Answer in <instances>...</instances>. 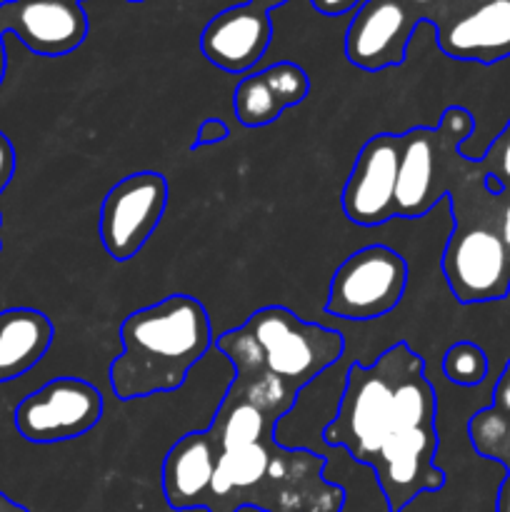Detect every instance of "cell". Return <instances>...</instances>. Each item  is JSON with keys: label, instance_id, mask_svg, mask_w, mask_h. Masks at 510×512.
Here are the masks:
<instances>
[{"label": "cell", "instance_id": "23", "mask_svg": "<svg viewBox=\"0 0 510 512\" xmlns=\"http://www.w3.org/2000/svg\"><path fill=\"white\" fill-rule=\"evenodd\" d=\"M493 408L500 410V413L508 415L510 418V360H508V365H505L503 373H500L498 383H495Z\"/></svg>", "mask_w": 510, "mask_h": 512}, {"label": "cell", "instance_id": "31", "mask_svg": "<svg viewBox=\"0 0 510 512\" xmlns=\"http://www.w3.org/2000/svg\"><path fill=\"white\" fill-rule=\"evenodd\" d=\"M503 465H505V468H508V470H510V453H508V460H505V463H503Z\"/></svg>", "mask_w": 510, "mask_h": 512}, {"label": "cell", "instance_id": "18", "mask_svg": "<svg viewBox=\"0 0 510 512\" xmlns=\"http://www.w3.org/2000/svg\"><path fill=\"white\" fill-rule=\"evenodd\" d=\"M468 435L473 448L483 458L505 463L510 453V418L495 410L493 405L475 413L468 423Z\"/></svg>", "mask_w": 510, "mask_h": 512}, {"label": "cell", "instance_id": "19", "mask_svg": "<svg viewBox=\"0 0 510 512\" xmlns=\"http://www.w3.org/2000/svg\"><path fill=\"white\" fill-rule=\"evenodd\" d=\"M443 373L450 383L460 385V388H473V385L483 383L488 375V355L480 345L460 340L445 350Z\"/></svg>", "mask_w": 510, "mask_h": 512}, {"label": "cell", "instance_id": "21", "mask_svg": "<svg viewBox=\"0 0 510 512\" xmlns=\"http://www.w3.org/2000/svg\"><path fill=\"white\" fill-rule=\"evenodd\" d=\"M15 165H18V160H15L13 143H10L8 135L0 130V193H3L10 185V180H13ZM0 223H3V218H0ZM0 250H3V243H0Z\"/></svg>", "mask_w": 510, "mask_h": 512}, {"label": "cell", "instance_id": "2", "mask_svg": "<svg viewBox=\"0 0 510 512\" xmlns=\"http://www.w3.org/2000/svg\"><path fill=\"white\" fill-rule=\"evenodd\" d=\"M435 415L425 360L408 343H395L373 365H350L338 415L325 425L323 440L373 468L388 510L403 512L420 493L445 485V473L435 468Z\"/></svg>", "mask_w": 510, "mask_h": 512}, {"label": "cell", "instance_id": "27", "mask_svg": "<svg viewBox=\"0 0 510 512\" xmlns=\"http://www.w3.org/2000/svg\"><path fill=\"white\" fill-rule=\"evenodd\" d=\"M498 512H510V473L498 490Z\"/></svg>", "mask_w": 510, "mask_h": 512}, {"label": "cell", "instance_id": "1", "mask_svg": "<svg viewBox=\"0 0 510 512\" xmlns=\"http://www.w3.org/2000/svg\"><path fill=\"white\" fill-rule=\"evenodd\" d=\"M215 345L235 368V378L208 428L215 443V478L205 510H343L345 490L325 480L323 455L275 443V428L298 395L265 373L243 325L220 335Z\"/></svg>", "mask_w": 510, "mask_h": 512}, {"label": "cell", "instance_id": "10", "mask_svg": "<svg viewBox=\"0 0 510 512\" xmlns=\"http://www.w3.org/2000/svg\"><path fill=\"white\" fill-rule=\"evenodd\" d=\"M400 135L378 133L360 148L343 188V213L360 228H375L395 218Z\"/></svg>", "mask_w": 510, "mask_h": 512}, {"label": "cell", "instance_id": "26", "mask_svg": "<svg viewBox=\"0 0 510 512\" xmlns=\"http://www.w3.org/2000/svg\"><path fill=\"white\" fill-rule=\"evenodd\" d=\"M495 230H498L500 240L510 255V193H503V203H500L498 218H495Z\"/></svg>", "mask_w": 510, "mask_h": 512}, {"label": "cell", "instance_id": "16", "mask_svg": "<svg viewBox=\"0 0 510 512\" xmlns=\"http://www.w3.org/2000/svg\"><path fill=\"white\" fill-rule=\"evenodd\" d=\"M215 478V443L208 430L183 435L163 460V493L173 510L205 508Z\"/></svg>", "mask_w": 510, "mask_h": 512}, {"label": "cell", "instance_id": "30", "mask_svg": "<svg viewBox=\"0 0 510 512\" xmlns=\"http://www.w3.org/2000/svg\"><path fill=\"white\" fill-rule=\"evenodd\" d=\"M250 3L260 5V8H265V10H273V8H280L283 3H288V0H250Z\"/></svg>", "mask_w": 510, "mask_h": 512}, {"label": "cell", "instance_id": "24", "mask_svg": "<svg viewBox=\"0 0 510 512\" xmlns=\"http://www.w3.org/2000/svg\"><path fill=\"white\" fill-rule=\"evenodd\" d=\"M408 3L418 10L420 18L430 20V23H435V25L450 15V10L445 8L443 0H408Z\"/></svg>", "mask_w": 510, "mask_h": 512}, {"label": "cell", "instance_id": "17", "mask_svg": "<svg viewBox=\"0 0 510 512\" xmlns=\"http://www.w3.org/2000/svg\"><path fill=\"white\" fill-rule=\"evenodd\" d=\"M53 323L35 308L0 313V383L20 378L45 358L53 343Z\"/></svg>", "mask_w": 510, "mask_h": 512}, {"label": "cell", "instance_id": "14", "mask_svg": "<svg viewBox=\"0 0 510 512\" xmlns=\"http://www.w3.org/2000/svg\"><path fill=\"white\" fill-rule=\"evenodd\" d=\"M308 93V73L290 60H280L240 80L233 95L235 118L245 128H263L275 123L283 110L303 103Z\"/></svg>", "mask_w": 510, "mask_h": 512}, {"label": "cell", "instance_id": "15", "mask_svg": "<svg viewBox=\"0 0 510 512\" xmlns=\"http://www.w3.org/2000/svg\"><path fill=\"white\" fill-rule=\"evenodd\" d=\"M438 155L440 138L435 128L418 125L400 135L395 218H423L438 205Z\"/></svg>", "mask_w": 510, "mask_h": 512}, {"label": "cell", "instance_id": "33", "mask_svg": "<svg viewBox=\"0 0 510 512\" xmlns=\"http://www.w3.org/2000/svg\"><path fill=\"white\" fill-rule=\"evenodd\" d=\"M78 3H83V0H78Z\"/></svg>", "mask_w": 510, "mask_h": 512}, {"label": "cell", "instance_id": "3", "mask_svg": "<svg viewBox=\"0 0 510 512\" xmlns=\"http://www.w3.org/2000/svg\"><path fill=\"white\" fill-rule=\"evenodd\" d=\"M123 353L110 363L115 398H150L183 388L190 368L208 355L213 325L193 295H168L135 310L120 325Z\"/></svg>", "mask_w": 510, "mask_h": 512}, {"label": "cell", "instance_id": "20", "mask_svg": "<svg viewBox=\"0 0 510 512\" xmlns=\"http://www.w3.org/2000/svg\"><path fill=\"white\" fill-rule=\"evenodd\" d=\"M480 165H483L485 175H488L490 193H510V120L503 128V133L488 145Z\"/></svg>", "mask_w": 510, "mask_h": 512}, {"label": "cell", "instance_id": "5", "mask_svg": "<svg viewBox=\"0 0 510 512\" xmlns=\"http://www.w3.org/2000/svg\"><path fill=\"white\" fill-rule=\"evenodd\" d=\"M408 285V263L388 245H368L340 263L330 278L325 313L368 323L400 305Z\"/></svg>", "mask_w": 510, "mask_h": 512}, {"label": "cell", "instance_id": "7", "mask_svg": "<svg viewBox=\"0 0 510 512\" xmlns=\"http://www.w3.org/2000/svg\"><path fill=\"white\" fill-rule=\"evenodd\" d=\"M168 208V180L158 170L125 175L108 190L100 208V240L105 253L128 263L143 250Z\"/></svg>", "mask_w": 510, "mask_h": 512}, {"label": "cell", "instance_id": "11", "mask_svg": "<svg viewBox=\"0 0 510 512\" xmlns=\"http://www.w3.org/2000/svg\"><path fill=\"white\" fill-rule=\"evenodd\" d=\"M0 33H13L30 53L58 58L88 38V15L78 0H5Z\"/></svg>", "mask_w": 510, "mask_h": 512}, {"label": "cell", "instance_id": "9", "mask_svg": "<svg viewBox=\"0 0 510 512\" xmlns=\"http://www.w3.org/2000/svg\"><path fill=\"white\" fill-rule=\"evenodd\" d=\"M418 23V10L408 0H363L345 30V55L360 70L395 68L405 60Z\"/></svg>", "mask_w": 510, "mask_h": 512}, {"label": "cell", "instance_id": "29", "mask_svg": "<svg viewBox=\"0 0 510 512\" xmlns=\"http://www.w3.org/2000/svg\"><path fill=\"white\" fill-rule=\"evenodd\" d=\"M5 70H8V55H5L3 33H0V85H3V80H5Z\"/></svg>", "mask_w": 510, "mask_h": 512}, {"label": "cell", "instance_id": "12", "mask_svg": "<svg viewBox=\"0 0 510 512\" xmlns=\"http://www.w3.org/2000/svg\"><path fill=\"white\" fill-rule=\"evenodd\" d=\"M273 38L270 10L255 3L233 5L208 20L200 35V50L225 73H248L263 60Z\"/></svg>", "mask_w": 510, "mask_h": 512}, {"label": "cell", "instance_id": "25", "mask_svg": "<svg viewBox=\"0 0 510 512\" xmlns=\"http://www.w3.org/2000/svg\"><path fill=\"white\" fill-rule=\"evenodd\" d=\"M313 8L323 15H345L353 8H358L363 0H310Z\"/></svg>", "mask_w": 510, "mask_h": 512}, {"label": "cell", "instance_id": "22", "mask_svg": "<svg viewBox=\"0 0 510 512\" xmlns=\"http://www.w3.org/2000/svg\"><path fill=\"white\" fill-rule=\"evenodd\" d=\"M228 125L223 123L220 118H208L200 123L198 128V138H195L193 148H203V145H213V143H223L228 138Z\"/></svg>", "mask_w": 510, "mask_h": 512}, {"label": "cell", "instance_id": "4", "mask_svg": "<svg viewBox=\"0 0 510 512\" xmlns=\"http://www.w3.org/2000/svg\"><path fill=\"white\" fill-rule=\"evenodd\" d=\"M243 328L253 340L265 373L295 395L345 353V340L338 330L305 323L283 305L255 310Z\"/></svg>", "mask_w": 510, "mask_h": 512}, {"label": "cell", "instance_id": "8", "mask_svg": "<svg viewBox=\"0 0 510 512\" xmlns=\"http://www.w3.org/2000/svg\"><path fill=\"white\" fill-rule=\"evenodd\" d=\"M103 393L80 378H55L15 408V428L28 443L50 445L90 433L103 418Z\"/></svg>", "mask_w": 510, "mask_h": 512}, {"label": "cell", "instance_id": "32", "mask_svg": "<svg viewBox=\"0 0 510 512\" xmlns=\"http://www.w3.org/2000/svg\"><path fill=\"white\" fill-rule=\"evenodd\" d=\"M130 3H143V0H130Z\"/></svg>", "mask_w": 510, "mask_h": 512}, {"label": "cell", "instance_id": "13", "mask_svg": "<svg viewBox=\"0 0 510 512\" xmlns=\"http://www.w3.org/2000/svg\"><path fill=\"white\" fill-rule=\"evenodd\" d=\"M438 45L455 60L498 63L510 58V0H478L438 23Z\"/></svg>", "mask_w": 510, "mask_h": 512}, {"label": "cell", "instance_id": "28", "mask_svg": "<svg viewBox=\"0 0 510 512\" xmlns=\"http://www.w3.org/2000/svg\"><path fill=\"white\" fill-rule=\"evenodd\" d=\"M0 512H28V508H23L20 503H15V500H10L8 495L0 490Z\"/></svg>", "mask_w": 510, "mask_h": 512}, {"label": "cell", "instance_id": "6", "mask_svg": "<svg viewBox=\"0 0 510 512\" xmlns=\"http://www.w3.org/2000/svg\"><path fill=\"white\" fill-rule=\"evenodd\" d=\"M443 275L463 305L505 300L510 293V255L490 223H453L443 250Z\"/></svg>", "mask_w": 510, "mask_h": 512}]
</instances>
